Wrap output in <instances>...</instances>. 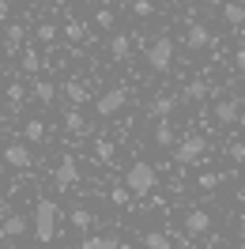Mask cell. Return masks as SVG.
<instances>
[{"label": "cell", "mask_w": 245, "mask_h": 249, "mask_svg": "<svg viewBox=\"0 0 245 249\" xmlns=\"http://www.w3.org/2000/svg\"><path fill=\"white\" fill-rule=\"evenodd\" d=\"M53 181H57V189H61V193H64V189H72V185L79 181V162H76L72 155H64L61 166H57V174H53Z\"/></svg>", "instance_id": "7"}, {"label": "cell", "mask_w": 245, "mask_h": 249, "mask_svg": "<svg viewBox=\"0 0 245 249\" xmlns=\"http://www.w3.org/2000/svg\"><path fill=\"white\" fill-rule=\"evenodd\" d=\"M124 106H128V87H109L106 94H98V98H94L98 117H113V113H121Z\"/></svg>", "instance_id": "5"}, {"label": "cell", "mask_w": 245, "mask_h": 249, "mask_svg": "<svg viewBox=\"0 0 245 249\" xmlns=\"http://www.w3.org/2000/svg\"><path fill=\"white\" fill-rule=\"evenodd\" d=\"M147 64H151V72H170V64H174V42L166 34L147 46Z\"/></svg>", "instance_id": "4"}, {"label": "cell", "mask_w": 245, "mask_h": 249, "mask_svg": "<svg viewBox=\"0 0 245 249\" xmlns=\"http://www.w3.org/2000/svg\"><path fill=\"white\" fill-rule=\"evenodd\" d=\"M27 227H31V223H27V215H8L4 223H0V238H23V234H27Z\"/></svg>", "instance_id": "12"}, {"label": "cell", "mask_w": 245, "mask_h": 249, "mask_svg": "<svg viewBox=\"0 0 245 249\" xmlns=\"http://www.w3.org/2000/svg\"><path fill=\"white\" fill-rule=\"evenodd\" d=\"M94 159H102V162H113V143H109V140H98V143H94Z\"/></svg>", "instance_id": "29"}, {"label": "cell", "mask_w": 245, "mask_h": 249, "mask_svg": "<svg viewBox=\"0 0 245 249\" xmlns=\"http://www.w3.org/2000/svg\"><path fill=\"white\" fill-rule=\"evenodd\" d=\"M155 143H158V147H174V128H170V121L155 124Z\"/></svg>", "instance_id": "25"}, {"label": "cell", "mask_w": 245, "mask_h": 249, "mask_svg": "<svg viewBox=\"0 0 245 249\" xmlns=\"http://www.w3.org/2000/svg\"><path fill=\"white\" fill-rule=\"evenodd\" d=\"M196 185H200V189H208V193H211V189H219V185H223V174H215V170L200 174V178H196Z\"/></svg>", "instance_id": "28"}, {"label": "cell", "mask_w": 245, "mask_h": 249, "mask_svg": "<svg viewBox=\"0 0 245 249\" xmlns=\"http://www.w3.org/2000/svg\"><path fill=\"white\" fill-rule=\"evenodd\" d=\"M128 53H132V38L128 34H113L109 38V57L113 61H128Z\"/></svg>", "instance_id": "15"}, {"label": "cell", "mask_w": 245, "mask_h": 249, "mask_svg": "<svg viewBox=\"0 0 245 249\" xmlns=\"http://www.w3.org/2000/svg\"><path fill=\"white\" fill-rule=\"evenodd\" d=\"M91 223H94V215L87 212V208H76V212H72V227H79V231H91Z\"/></svg>", "instance_id": "27"}, {"label": "cell", "mask_w": 245, "mask_h": 249, "mask_svg": "<svg viewBox=\"0 0 245 249\" xmlns=\"http://www.w3.org/2000/svg\"><path fill=\"white\" fill-rule=\"evenodd\" d=\"M227 155L234 159V162H245V143H230V147H227Z\"/></svg>", "instance_id": "33"}, {"label": "cell", "mask_w": 245, "mask_h": 249, "mask_svg": "<svg viewBox=\"0 0 245 249\" xmlns=\"http://www.w3.org/2000/svg\"><path fill=\"white\" fill-rule=\"evenodd\" d=\"M143 249H174V246H170V238L162 231H147L143 234Z\"/></svg>", "instance_id": "22"}, {"label": "cell", "mask_w": 245, "mask_h": 249, "mask_svg": "<svg viewBox=\"0 0 245 249\" xmlns=\"http://www.w3.org/2000/svg\"><path fill=\"white\" fill-rule=\"evenodd\" d=\"M34 234H38V242H53V234H57V204L46 196L34 208Z\"/></svg>", "instance_id": "2"}, {"label": "cell", "mask_w": 245, "mask_h": 249, "mask_svg": "<svg viewBox=\"0 0 245 249\" xmlns=\"http://www.w3.org/2000/svg\"><path fill=\"white\" fill-rule=\"evenodd\" d=\"M38 42H57V23H38Z\"/></svg>", "instance_id": "30"}, {"label": "cell", "mask_w": 245, "mask_h": 249, "mask_svg": "<svg viewBox=\"0 0 245 249\" xmlns=\"http://www.w3.org/2000/svg\"><path fill=\"white\" fill-rule=\"evenodd\" d=\"M242 117V106H238V98H219L215 102V121L219 124H230Z\"/></svg>", "instance_id": "10"}, {"label": "cell", "mask_w": 245, "mask_h": 249, "mask_svg": "<svg viewBox=\"0 0 245 249\" xmlns=\"http://www.w3.org/2000/svg\"><path fill=\"white\" fill-rule=\"evenodd\" d=\"M208 91H211V87H208L204 79H192V83H185L181 98H185V102H200V98H208Z\"/></svg>", "instance_id": "19"}, {"label": "cell", "mask_w": 245, "mask_h": 249, "mask_svg": "<svg viewBox=\"0 0 245 249\" xmlns=\"http://www.w3.org/2000/svg\"><path fill=\"white\" fill-rule=\"evenodd\" d=\"M174 106H177V98H174V94H158V98L151 102V117H158V121H170Z\"/></svg>", "instance_id": "16"}, {"label": "cell", "mask_w": 245, "mask_h": 249, "mask_svg": "<svg viewBox=\"0 0 245 249\" xmlns=\"http://www.w3.org/2000/svg\"><path fill=\"white\" fill-rule=\"evenodd\" d=\"M31 98H34V102H42V106H49V102L57 98V83H49V79H34Z\"/></svg>", "instance_id": "14"}, {"label": "cell", "mask_w": 245, "mask_h": 249, "mask_svg": "<svg viewBox=\"0 0 245 249\" xmlns=\"http://www.w3.org/2000/svg\"><path fill=\"white\" fill-rule=\"evenodd\" d=\"M185 46H189V49L211 46V31H208L204 23H189V31H185Z\"/></svg>", "instance_id": "11"}, {"label": "cell", "mask_w": 245, "mask_h": 249, "mask_svg": "<svg viewBox=\"0 0 245 249\" xmlns=\"http://www.w3.org/2000/svg\"><path fill=\"white\" fill-rule=\"evenodd\" d=\"M19 68L34 76V72L42 68V57H38V49H23V53H19Z\"/></svg>", "instance_id": "21"}, {"label": "cell", "mask_w": 245, "mask_h": 249, "mask_svg": "<svg viewBox=\"0 0 245 249\" xmlns=\"http://www.w3.org/2000/svg\"><path fill=\"white\" fill-rule=\"evenodd\" d=\"M4 162L16 166V170H31L34 166V151L27 147V143H8V147H4Z\"/></svg>", "instance_id": "6"}, {"label": "cell", "mask_w": 245, "mask_h": 249, "mask_svg": "<svg viewBox=\"0 0 245 249\" xmlns=\"http://www.w3.org/2000/svg\"><path fill=\"white\" fill-rule=\"evenodd\" d=\"M79 249H121L117 238H109V234H91V238H83V246Z\"/></svg>", "instance_id": "18"}, {"label": "cell", "mask_w": 245, "mask_h": 249, "mask_svg": "<svg viewBox=\"0 0 245 249\" xmlns=\"http://www.w3.org/2000/svg\"><path fill=\"white\" fill-rule=\"evenodd\" d=\"M204 151H208V140L192 132V136H185V140L174 147V162H177V166H192V162L204 159Z\"/></svg>", "instance_id": "3"}, {"label": "cell", "mask_w": 245, "mask_h": 249, "mask_svg": "<svg viewBox=\"0 0 245 249\" xmlns=\"http://www.w3.org/2000/svg\"><path fill=\"white\" fill-rule=\"evenodd\" d=\"M242 98H245V87H242Z\"/></svg>", "instance_id": "38"}, {"label": "cell", "mask_w": 245, "mask_h": 249, "mask_svg": "<svg viewBox=\"0 0 245 249\" xmlns=\"http://www.w3.org/2000/svg\"><path fill=\"white\" fill-rule=\"evenodd\" d=\"M8 102H12V109H23V102H27V87H23V83H8Z\"/></svg>", "instance_id": "26"}, {"label": "cell", "mask_w": 245, "mask_h": 249, "mask_svg": "<svg viewBox=\"0 0 245 249\" xmlns=\"http://www.w3.org/2000/svg\"><path fill=\"white\" fill-rule=\"evenodd\" d=\"M23 38H27V27H23V23H8V27H4V53L16 57L19 49H23Z\"/></svg>", "instance_id": "9"}, {"label": "cell", "mask_w": 245, "mask_h": 249, "mask_svg": "<svg viewBox=\"0 0 245 249\" xmlns=\"http://www.w3.org/2000/svg\"><path fill=\"white\" fill-rule=\"evenodd\" d=\"M223 19H227L230 27H245V4L242 0H227L223 4Z\"/></svg>", "instance_id": "17"}, {"label": "cell", "mask_w": 245, "mask_h": 249, "mask_svg": "<svg viewBox=\"0 0 245 249\" xmlns=\"http://www.w3.org/2000/svg\"><path fill=\"white\" fill-rule=\"evenodd\" d=\"M23 136H27L31 143H42L46 140V121H42V117H31V121L23 124Z\"/></svg>", "instance_id": "20"}, {"label": "cell", "mask_w": 245, "mask_h": 249, "mask_svg": "<svg viewBox=\"0 0 245 249\" xmlns=\"http://www.w3.org/2000/svg\"><path fill=\"white\" fill-rule=\"evenodd\" d=\"M94 23H98V27H113V12H109V8H98Z\"/></svg>", "instance_id": "32"}, {"label": "cell", "mask_w": 245, "mask_h": 249, "mask_svg": "<svg viewBox=\"0 0 245 249\" xmlns=\"http://www.w3.org/2000/svg\"><path fill=\"white\" fill-rule=\"evenodd\" d=\"M234 249H245V242H242V246H234Z\"/></svg>", "instance_id": "37"}, {"label": "cell", "mask_w": 245, "mask_h": 249, "mask_svg": "<svg viewBox=\"0 0 245 249\" xmlns=\"http://www.w3.org/2000/svg\"><path fill=\"white\" fill-rule=\"evenodd\" d=\"M53 4H68V0H53Z\"/></svg>", "instance_id": "36"}, {"label": "cell", "mask_w": 245, "mask_h": 249, "mask_svg": "<svg viewBox=\"0 0 245 249\" xmlns=\"http://www.w3.org/2000/svg\"><path fill=\"white\" fill-rule=\"evenodd\" d=\"M64 94H68V102H72V106L91 102V91H87V83H83V79H68V83H64Z\"/></svg>", "instance_id": "13"}, {"label": "cell", "mask_w": 245, "mask_h": 249, "mask_svg": "<svg viewBox=\"0 0 245 249\" xmlns=\"http://www.w3.org/2000/svg\"><path fill=\"white\" fill-rule=\"evenodd\" d=\"M64 128H68V132H87V121H83V113H79V109H68V113H64Z\"/></svg>", "instance_id": "24"}, {"label": "cell", "mask_w": 245, "mask_h": 249, "mask_svg": "<svg viewBox=\"0 0 245 249\" xmlns=\"http://www.w3.org/2000/svg\"><path fill=\"white\" fill-rule=\"evenodd\" d=\"M64 34H68V42H83V38H87V23H83V19H68V23H64Z\"/></svg>", "instance_id": "23"}, {"label": "cell", "mask_w": 245, "mask_h": 249, "mask_svg": "<svg viewBox=\"0 0 245 249\" xmlns=\"http://www.w3.org/2000/svg\"><path fill=\"white\" fill-rule=\"evenodd\" d=\"M211 231V215L204 212V208H192L189 215H185V234L189 238H200V234H208Z\"/></svg>", "instance_id": "8"}, {"label": "cell", "mask_w": 245, "mask_h": 249, "mask_svg": "<svg viewBox=\"0 0 245 249\" xmlns=\"http://www.w3.org/2000/svg\"><path fill=\"white\" fill-rule=\"evenodd\" d=\"M132 12H136V16H151L155 4H151V0H132Z\"/></svg>", "instance_id": "31"}, {"label": "cell", "mask_w": 245, "mask_h": 249, "mask_svg": "<svg viewBox=\"0 0 245 249\" xmlns=\"http://www.w3.org/2000/svg\"><path fill=\"white\" fill-rule=\"evenodd\" d=\"M8 4H16V0H8Z\"/></svg>", "instance_id": "39"}, {"label": "cell", "mask_w": 245, "mask_h": 249, "mask_svg": "<svg viewBox=\"0 0 245 249\" xmlns=\"http://www.w3.org/2000/svg\"><path fill=\"white\" fill-rule=\"evenodd\" d=\"M158 185V170H155L151 162H132L128 170H124V189H128V196H147L151 189Z\"/></svg>", "instance_id": "1"}, {"label": "cell", "mask_w": 245, "mask_h": 249, "mask_svg": "<svg viewBox=\"0 0 245 249\" xmlns=\"http://www.w3.org/2000/svg\"><path fill=\"white\" fill-rule=\"evenodd\" d=\"M234 64H238V68L245 72V49H238V57H234Z\"/></svg>", "instance_id": "35"}, {"label": "cell", "mask_w": 245, "mask_h": 249, "mask_svg": "<svg viewBox=\"0 0 245 249\" xmlns=\"http://www.w3.org/2000/svg\"><path fill=\"white\" fill-rule=\"evenodd\" d=\"M109 200H113V204H128V189H124V185H117L113 193H109Z\"/></svg>", "instance_id": "34"}]
</instances>
